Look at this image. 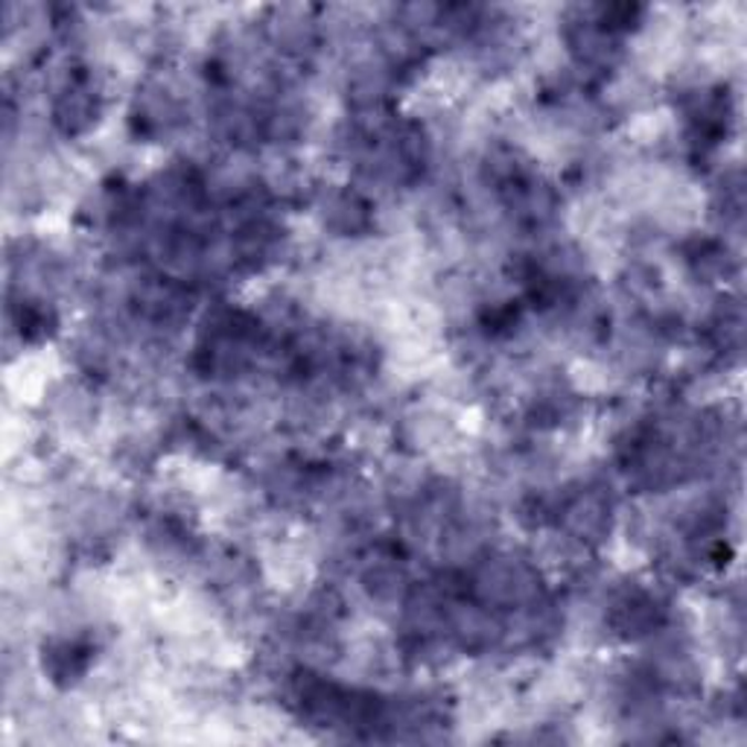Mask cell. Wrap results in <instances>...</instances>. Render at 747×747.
Wrapping results in <instances>:
<instances>
[{
    "label": "cell",
    "mask_w": 747,
    "mask_h": 747,
    "mask_svg": "<svg viewBox=\"0 0 747 747\" xmlns=\"http://www.w3.org/2000/svg\"><path fill=\"white\" fill-rule=\"evenodd\" d=\"M325 220L339 234H359L368 225V204L362 202V196L339 190L325 202Z\"/></svg>",
    "instance_id": "cell-1"
}]
</instances>
